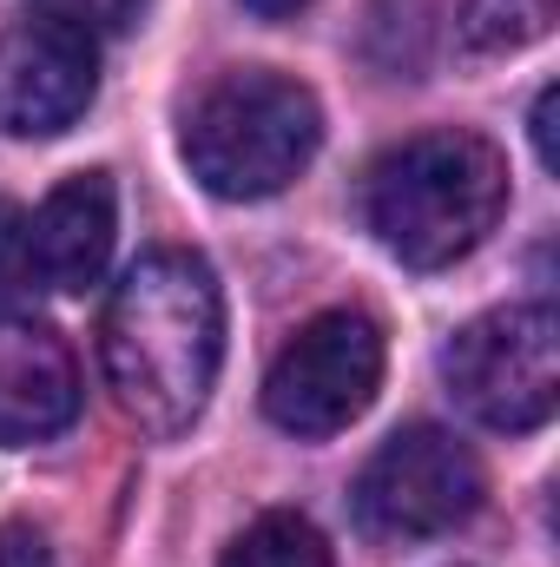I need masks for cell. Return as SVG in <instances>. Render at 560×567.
Returning a JSON list of instances; mask_svg holds the SVG:
<instances>
[{"label":"cell","mask_w":560,"mask_h":567,"mask_svg":"<svg viewBox=\"0 0 560 567\" xmlns=\"http://www.w3.org/2000/svg\"><path fill=\"white\" fill-rule=\"evenodd\" d=\"M554 20V0H468L462 7V33L481 53H515L528 40H541Z\"/></svg>","instance_id":"11"},{"label":"cell","mask_w":560,"mask_h":567,"mask_svg":"<svg viewBox=\"0 0 560 567\" xmlns=\"http://www.w3.org/2000/svg\"><path fill=\"white\" fill-rule=\"evenodd\" d=\"M178 145L211 198H238V205L278 198L323 145V106L303 80H283L271 66H238L191 100Z\"/></svg>","instance_id":"3"},{"label":"cell","mask_w":560,"mask_h":567,"mask_svg":"<svg viewBox=\"0 0 560 567\" xmlns=\"http://www.w3.org/2000/svg\"><path fill=\"white\" fill-rule=\"evenodd\" d=\"M554 86H548V93H541V100H535V126H528V133H535V158H541V165H548V172H554Z\"/></svg>","instance_id":"15"},{"label":"cell","mask_w":560,"mask_h":567,"mask_svg":"<svg viewBox=\"0 0 560 567\" xmlns=\"http://www.w3.org/2000/svg\"><path fill=\"white\" fill-rule=\"evenodd\" d=\"M383 390V323L363 310H323L278 350L265 377V416L283 435H336Z\"/></svg>","instance_id":"6"},{"label":"cell","mask_w":560,"mask_h":567,"mask_svg":"<svg viewBox=\"0 0 560 567\" xmlns=\"http://www.w3.org/2000/svg\"><path fill=\"white\" fill-rule=\"evenodd\" d=\"M363 212L390 258H403L409 271H442L501 225L508 158L481 133H416L370 165Z\"/></svg>","instance_id":"2"},{"label":"cell","mask_w":560,"mask_h":567,"mask_svg":"<svg viewBox=\"0 0 560 567\" xmlns=\"http://www.w3.org/2000/svg\"><path fill=\"white\" fill-rule=\"evenodd\" d=\"M100 363L145 435H178L211 403L225 363V290L198 251H145L113 284Z\"/></svg>","instance_id":"1"},{"label":"cell","mask_w":560,"mask_h":567,"mask_svg":"<svg viewBox=\"0 0 560 567\" xmlns=\"http://www.w3.org/2000/svg\"><path fill=\"white\" fill-rule=\"evenodd\" d=\"M80 416V370L60 330L7 310L0 317V449L46 442Z\"/></svg>","instance_id":"8"},{"label":"cell","mask_w":560,"mask_h":567,"mask_svg":"<svg viewBox=\"0 0 560 567\" xmlns=\"http://www.w3.org/2000/svg\"><path fill=\"white\" fill-rule=\"evenodd\" d=\"M218 567H330V542L317 535L310 515L271 508V515H258V522L225 548Z\"/></svg>","instance_id":"10"},{"label":"cell","mask_w":560,"mask_h":567,"mask_svg":"<svg viewBox=\"0 0 560 567\" xmlns=\"http://www.w3.org/2000/svg\"><path fill=\"white\" fill-rule=\"evenodd\" d=\"M350 502H356V528L383 548L435 542L481 508V462L448 429L409 423L363 462Z\"/></svg>","instance_id":"5"},{"label":"cell","mask_w":560,"mask_h":567,"mask_svg":"<svg viewBox=\"0 0 560 567\" xmlns=\"http://www.w3.org/2000/svg\"><path fill=\"white\" fill-rule=\"evenodd\" d=\"M0 567H53V548L33 522H7L0 528Z\"/></svg>","instance_id":"14"},{"label":"cell","mask_w":560,"mask_h":567,"mask_svg":"<svg viewBox=\"0 0 560 567\" xmlns=\"http://www.w3.org/2000/svg\"><path fill=\"white\" fill-rule=\"evenodd\" d=\"M245 7H251L258 20H290V13H297V7H310V0H245Z\"/></svg>","instance_id":"16"},{"label":"cell","mask_w":560,"mask_h":567,"mask_svg":"<svg viewBox=\"0 0 560 567\" xmlns=\"http://www.w3.org/2000/svg\"><path fill=\"white\" fill-rule=\"evenodd\" d=\"M442 370L475 423L528 435L560 410V317L548 303L488 310L468 330H455Z\"/></svg>","instance_id":"4"},{"label":"cell","mask_w":560,"mask_h":567,"mask_svg":"<svg viewBox=\"0 0 560 567\" xmlns=\"http://www.w3.org/2000/svg\"><path fill=\"white\" fill-rule=\"evenodd\" d=\"M100 93V53L86 33L53 20H20L0 33V133L13 140H60L86 120Z\"/></svg>","instance_id":"7"},{"label":"cell","mask_w":560,"mask_h":567,"mask_svg":"<svg viewBox=\"0 0 560 567\" xmlns=\"http://www.w3.org/2000/svg\"><path fill=\"white\" fill-rule=\"evenodd\" d=\"M145 13V0H33V20H53V27H73L86 40L100 33H126Z\"/></svg>","instance_id":"13"},{"label":"cell","mask_w":560,"mask_h":567,"mask_svg":"<svg viewBox=\"0 0 560 567\" xmlns=\"http://www.w3.org/2000/svg\"><path fill=\"white\" fill-rule=\"evenodd\" d=\"M33 231H27V212L13 198H0V317L20 310V297L33 290Z\"/></svg>","instance_id":"12"},{"label":"cell","mask_w":560,"mask_h":567,"mask_svg":"<svg viewBox=\"0 0 560 567\" xmlns=\"http://www.w3.org/2000/svg\"><path fill=\"white\" fill-rule=\"evenodd\" d=\"M33 231V271L46 290H93L113 265V238H120V192L106 172H73L46 192V205L27 218Z\"/></svg>","instance_id":"9"}]
</instances>
